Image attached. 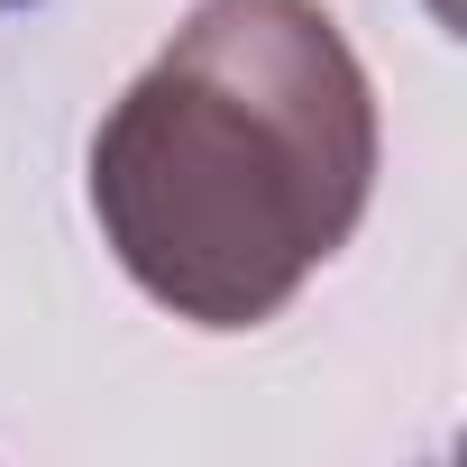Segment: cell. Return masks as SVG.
Instances as JSON below:
<instances>
[{
    "mask_svg": "<svg viewBox=\"0 0 467 467\" xmlns=\"http://www.w3.org/2000/svg\"><path fill=\"white\" fill-rule=\"evenodd\" d=\"M376 165V83L321 0H192L101 110L83 192L156 312L266 330L358 239Z\"/></svg>",
    "mask_w": 467,
    "mask_h": 467,
    "instance_id": "cell-1",
    "label": "cell"
}]
</instances>
